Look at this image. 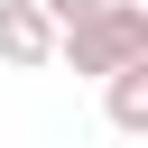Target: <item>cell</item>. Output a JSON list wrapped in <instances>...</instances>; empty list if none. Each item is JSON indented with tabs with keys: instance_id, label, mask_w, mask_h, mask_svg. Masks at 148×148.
Returning a JSON list of instances; mask_svg holds the SVG:
<instances>
[{
	"instance_id": "1",
	"label": "cell",
	"mask_w": 148,
	"mask_h": 148,
	"mask_svg": "<svg viewBox=\"0 0 148 148\" xmlns=\"http://www.w3.org/2000/svg\"><path fill=\"white\" fill-rule=\"evenodd\" d=\"M56 65H74V74H120V65H148V0H102L92 18H74V28H56Z\"/></svg>"
},
{
	"instance_id": "2",
	"label": "cell",
	"mask_w": 148,
	"mask_h": 148,
	"mask_svg": "<svg viewBox=\"0 0 148 148\" xmlns=\"http://www.w3.org/2000/svg\"><path fill=\"white\" fill-rule=\"evenodd\" d=\"M0 65H18V74H46L56 65V18L37 0H0Z\"/></svg>"
},
{
	"instance_id": "3",
	"label": "cell",
	"mask_w": 148,
	"mask_h": 148,
	"mask_svg": "<svg viewBox=\"0 0 148 148\" xmlns=\"http://www.w3.org/2000/svg\"><path fill=\"white\" fill-rule=\"evenodd\" d=\"M102 111H111V130H120V139H148V65L102 74Z\"/></svg>"
},
{
	"instance_id": "4",
	"label": "cell",
	"mask_w": 148,
	"mask_h": 148,
	"mask_svg": "<svg viewBox=\"0 0 148 148\" xmlns=\"http://www.w3.org/2000/svg\"><path fill=\"white\" fill-rule=\"evenodd\" d=\"M37 9H46V18H56V28H74V18H92V9H102V0H37Z\"/></svg>"
}]
</instances>
